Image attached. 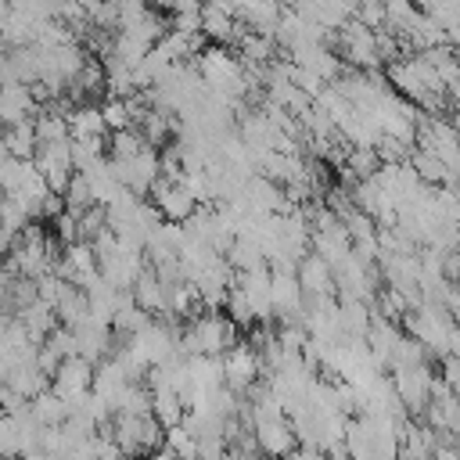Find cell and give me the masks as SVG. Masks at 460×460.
I'll use <instances>...</instances> for the list:
<instances>
[{
	"mask_svg": "<svg viewBox=\"0 0 460 460\" xmlns=\"http://www.w3.org/2000/svg\"><path fill=\"white\" fill-rule=\"evenodd\" d=\"M0 144H4V151L11 158H32L36 155V144H40L36 140V129H32V119H18V122L4 126Z\"/></svg>",
	"mask_w": 460,
	"mask_h": 460,
	"instance_id": "cell-22",
	"label": "cell"
},
{
	"mask_svg": "<svg viewBox=\"0 0 460 460\" xmlns=\"http://www.w3.org/2000/svg\"><path fill=\"white\" fill-rule=\"evenodd\" d=\"M29 223V208H25V201L18 198V194H11V190H0V226H7V230H22Z\"/></svg>",
	"mask_w": 460,
	"mask_h": 460,
	"instance_id": "cell-27",
	"label": "cell"
},
{
	"mask_svg": "<svg viewBox=\"0 0 460 460\" xmlns=\"http://www.w3.org/2000/svg\"><path fill=\"white\" fill-rule=\"evenodd\" d=\"M438 359H442V377H438V381H446L449 388H456V385H460V363H456V352L438 356Z\"/></svg>",
	"mask_w": 460,
	"mask_h": 460,
	"instance_id": "cell-32",
	"label": "cell"
},
{
	"mask_svg": "<svg viewBox=\"0 0 460 460\" xmlns=\"http://www.w3.org/2000/svg\"><path fill=\"white\" fill-rule=\"evenodd\" d=\"M219 367H223V385L234 388L237 395L248 392V385H255L262 377V359L252 349V341H234L230 349L219 352Z\"/></svg>",
	"mask_w": 460,
	"mask_h": 460,
	"instance_id": "cell-6",
	"label": "cell"
},
{
	"mask_svg": "<svg viewBox=\"0 0 460 460\" xmlns=\"http://www.w3.org/2000/svg\"><path fill=\"white\" fill-rule=\"evenodd\" d=\"M147 140L140 137L137 126H122V129H111V144H108V158H129L144 147Z\"/></svg>",
	"mask_w": 460,
	"mask_h": 460,
	"instance_id": "cell-26",
	"label": "cell"
},
{
	"mask_svg": "<svg viewBox=\"0 0 460 460\" xmlns=\"http://www.w3.org/2000/svg\"><path fill=\"white\" fill-rule=\"evenodd\" d=\"M413 172L420 176V183H442V187H456V169H449L435 151H424V147H410V158Z\"/></svg>",
	"mask_w": 460,
	"mask_h": 460,
	"instance_id": "cell-19",
	"label": "cell"
},
{
	"mask_svg": "<svg viewBox=\"0 0 460 460\" xmlns=\"http://www.w3.org/2000/svg\"><path fill=\"white\" fill-rule=\"evenodd\" d=\"M334 43L341 50V61L345 65H356V68H377L381 58H377V43H374V29H367L359 18H345L334 32Z\"/></svg>",
	"mask_w": 460,
	"mask_h": 460,
	"instance_id": "cell-4",
	"label": "cell"
},
{
	"mask_svg": "<svg viewBox=\"0 0 460 460\" xmlns=\"http://www.w3.org/2000/svg\"><path fill=\"white\" fill-rule=\"evenodd\" d=\"M241 29H244V25H241L230 11L216 7V4H201V36H205V40L226 47V43H237Z\"/></svg>",
	"mask_w": 460,
	"mask_h": 460,
	"instance_id": "cell-17",
	"label": "cell"
},
{
	"mask_svg": "<svg viewBox=\"0 0 460 460\" xmlns=\"http://www.w3.org/2000/svg\"><path fill=\"white\" fill-rule=\"evenodd\" d=\"M234 288L244 295V302L252 305L255 323H266L273 316L270 309V266H255V270H241L234 273Z\"/></svg>",
	"mask_w": 460,
	"mask_h": 460,
	"instance_id": "cell-11",
	"label": "cell"
},
{
	"mask_svg": "<svg viewBox=\"0 0 460 460\" xmlns=\"http://www.w3.org/2000/svg\"><path fill=\"white\" fill-rule=\"evenodd\" d=\"M302 302H305V295L298 288L295 270H270V309H273V316H280V320L298 316Z\"/></svg>",
	"mask_w": 460,
	"mask_h": 460,
	"instance_id": "cell-12",
	"label": "cell"
},
{
	"mask_svg": "<svg viewBox=\"0 0 460 460\" xmlns=\"http://www.w3.org/2000/svg\"><path fill=\"white\" fill-rule=\"evenodd\" d=\"M223 305H226V316H230L237 327H252V323H255V316H252V305L244 302V295H241L234 284L226 288V298H223Z\"/></svg>",
	"mask_w": 460,
	"mask_h": 460,
	"instance_id": "cell-29",
	"label": "cell"
},
{
	"mask_svg": "<svg viewBox=\"0 0 460 460\" xmlns=\"http://www.w3.org/2000/svg\"><path fill=\"white\" fill-rule=\"evenodd\" d=\"M288 61H295V65H302V68H309V72H316L323 83H331L338 72H341V58L334 54V47H327V43H298V47H291L288 50Z\"/></svg>",
	"mask_w": 460,
	"mask_h": 460,
	"instance_id": "cell-13",
	"label": "cell"
},
{
	"mask_svg": "<svg viewBox=\"0 0 460 460\" xmlns=\"http://www.w3.org/2000/svg\"><path fill=\"white\" fill-rule=\"evenodd\" d=\"M295 277H298V288H302L305 298H313V295H334V273H331V266L316 252H305L295 262Z\"/></svg>",
	"mask_w": 460,
	"mask_h": 460,
	"instance_id": "cell-15",
	"label": "cell"
},
{
	"mask_svg": "<svg viewBox=\"0 0 460 460\" xmlns=\"http://www.w3.org/2000/svg\"><path fill=\"white\" fill-rule=\"evenodd\" d=\"M54 237H58L61 244H68V241H75V237H79V219H75V212L61 208V212L54 216Z\"/></svg>",
	"mask_w": 460,
	"mask_h": 460,
	"instance_id": "cell-30",
	"label": "cell"
},
{
	"mask_svg": "<svg viewBox=\"0 0 460 460\" xmlns=\"http://www.w3.org/2000/svg\"><path fill=\"white\" fill-rule=\"evenodd\" d=\"M431 381H435V374H431L428 359H424V363H413V367L392 370V392H395L399 406H402L410 417H417V413L424 410V402H428V395H431Z\"/></svg>",
	"mask_w": 460,
	"mask_h": 460,
	"instance_id": "cell-7",
	"label": "cell"
},
{
	"mask_svg": "<svg viewBox=\"0 0 460 460\" xmlns=\"http://www.w3.org/2000/svg\"><path fill=\"white\" fill-rule=\"evenodd\" d=\"M11 316H14V320L25 327V334H29L36 345H40V341H43V334H47V331L58 323L54 305H50V302H43V298H32L29 305H22V309H18V313H11Z\"/></svg>",
	"mask_w": 460,
	"mask_h": 460,
	"instance_id": "cell-21",
	"label": "cell"
},
{
	"mask_svg": "<svg viewBox=\"0 0 460 460\" xmlns=\"http://www.w3.org/2000/svg\"><path fill=\"white\" fill-rule=\"evenodd\" d=\"M32 162H36V169L43 172V180H47V187L54 194H61L65 183H68V176L75 172L72 169V155H68V137L65 140H43V144H36Z\"/></svg>",
	"mask_w": 460,
	"mask_h": 460,
	"instance_id": "cell-9",
	"label": "cell"
},
{
	"mask_svg": "<svg viewBox=\"0 0 460 460\" xmlns=\"http://www.w3.org/2000/svg\"><path fill=\"white\" fill-rule=\"evenodd\" d=\"M252 438H255L259 453H273V456L291 453V446H295V431H291L288 413H284V417H262V420H252Z\"/></svg>",
	"mask_w": 460,
	"mask_h": 460,
	"instance_id": "cell-14",
	"label": "cell"
},
{
	"mask_svg": "<svg viewBox=\"0 0 460 460\" xmlns=\"http://www.w3.org/2000/svg\"><path fill=\"white\" fill-rule=\"evenodd\" d=\"M11 79H14V75H11V61H7V47L0 43V86H4V83H11ZM14 83H18V79H14Z\"/></svg>",
	"mask_w": 460,
	"mask_h": 460,
	"instance_id": "cell-33",
	"label": "cell"
},
{
	"mask_svg": "<svg viewBox=\"0 0 460 460\" xmlns=\"http://www.w3.org/2000/svg\"><path fill=\"white\" fill-rule=\"evenodd\" d=\"M65 119H68V137H72V140H90V137H104V133H108L101 108H97V104H90V101L75 104Z\"/></svg>",
	"mask_w": 460,
	"mask_h": 460,
	"instance_id": "cell-20",
	"label": "cell"
},
{
	"mask_svg": "<svg viewBox=\"0 0 460 460\" xmlns=\"http://www.w3.org/2000/svg\"><path fill=\"white\" fill-rule=\"evenodd\" d=\"M237 341V323L230 316H223L219 309H198L183 327H180V338H176V349L183 356H198V352H208V356H219L223 349H230Z\"/></svg>",
	"mask_w": 460,
	"mask_h": 460,
	"instance_id": "cell-2",
	"label": "cell"
},
{
	"mask_svg": "<svg viewBox=\"0 0 460 460\" xmlns=\"http://www.w3.org/2000/svg\"><path fill=\"white\" fill-rule=\"evenodd\" d=\"M165 291H169V284H165L151 266H144V270L133 277V284H129L133 302H137L144 313H151V316L165 313Z\"/></svg>",
	"mask_w": 460,
	"mask_h": 460,
	"instance_id": "cell-16",
	"label": "cell"
},
{
	"mask_svg": "<svg viewBox=\"0 0 460 460\" xmlns=\"http://www.w3.org/2000/svg\"><path fill=\"white\" fill-rule=\"evenodd\" d=\"M29 413L47 428V424H61L65 417H68V402L58 395V392H50V385L43 388V392H36L32 399H29Z\"/></svg>",
	"mask_w": 460,
	"mask_h": 460,
	"instance_id": "cell-23",
	"label": "cell"
},
{
	"mask_svg": "<svg viewBox=\"0 0 460 460\" xmlns=\"http://www.w3.org/2000/svg\"><path fill=\"white\" fill-rule=\"evenodd\" d=\"M201 4H205V0H169L172 11H201Z\"/></svg>",
	"mask_w": 460,
	"mask_h": 460,
	"instance_id": "cell-34",
	"label": "cell"
},
{
	"mask_svg": "<svg viewBox=\"0 0 460 460\" xmlns=\"http://www.w3.org/2000/svg\"><path fill=\"white\" fill-rule=\"evenodd\" d=\"M388 86L399 97H406L410 104H417L424 111H435V115H446L449 104L456 101V97L446 93V86L438 83L435 68L417 50H406V54H399V58L388 61Z\"/></svg>",
	"mask_w": 460,
	"mask_h": 460,
	"instance_id": "cell-1",
	"label": "cell"
},
{
	"mask_svg": "<svg viewBox=\"0 0 460 460\" xmlns=\"http://www.w3.org/2000/svg\"><path fill=\"white\" fill-rule=\"evenodd\" d=\"M36 115V101L29 93V83H4L0 86V126H11L18 119H32Z\"/></svg>",
	"mask_w": 460,
	"mask_h": 460,
	"instance_id": "cell-18",
	"label": "cell"
},
{
	"mask_svg": "<svg viewBox=\"0 0 460 460\" xmlns=\"http://www.w3.org/2000/svg\"><path fill=\"white\" fill-rule=\"evenodd\" d=\"M108 165H111V176L126 187V190H133V194H147L151 190V183L158 180V147H151V144H144L137 155H129V158H108Z\"/></svg>",
	"mask_w": 460,
	"mask_h": 460,
	"instance_id": "cell-5",
	"label": "cell"
},
{
	"mask_svg": "<svg viewBox=\"0 0 460 460\" xmlns=\"http://www.w3.org/2000/svg\"><path fill=\"white\" fill-rule=\"evenodd\" d=\"M431 352L413 338V334H402L399 331V338H395V345H392V352H388V367L385 370H399V367H413V363H424Z\"/></svg>",
	"mask_w": 460,
	"mask_h": 460,
	"instance_id": "cell-25",
	"label": "cell"
},
{
	"mask_svg": "<svg viewBox=\"0 0 460 460\" xmlns=\"http://www.w3.org/2000/svg\"><path fill=\"white\" fill-rule=\"evenodd\" d=\"M169 29H176V32H201V11H172Z\"/></svg>",
	"mask_w": 460,
	"mask_h": 460,
	"instance_id": "cell-31",
	"label": "cell"
},
{
	"mask_svg": "<svg viewBox=\"0 0 460 460\" xmlns=\"http://www.w3.org/2000/svg\"><path fill=\"white\" fill-rule=\"evenodd\" d=\"M151 413H155V420L162 428L180 424V417H183V395L172 392V388H151Z\"/></svg>",
	"mask_w": 460,
	"mask_h": 460,
	"instance_id": "cell-24",
	"label": "cell"
},
{
	"mask_svg": "<svg viewBox=\"0 0 460 460\" xmlns=\"http://www.w3.org/2000/svg\"><path fill=\"white\" fill-rule=\"evenodd\" d=\"M147 194H151V205L158 208V216L169 219V223H183V219L194 212V205H198V201L180 187V180H169V176H162V172H158V180L151 183Z\"/></svg>",
	"mask_w": 460,
	"mask_h": 460,
	"instance_id": "cell-10",
	"label": "cell"
},
{
	"mask_svg": "<svg viewBox=\"0 0 460 460\" xmlns=\"http://www.w3.org/2000/svg\"><path fill=\"white\" fill-rule=\"evenodd\" d=\"M111 438L119 442L122 453L137 456V453H155L162 446V424L155 420V413H111Z\"/></svg>",
	"mask_w": 460,
	"mask_h": 460,
	"instance_id": "cell-3",
	"label": "cell"
},
{
	"mask_svg": "<svg viewBox=\"0 0 460 460\" xmlns=\"http://www.w3.org/2000/svg\"><path fill=\"white\" fill-rule=\"evenodd\" d=\"M90 377H93V363H90V359H83L79 352L61 356L58 367H54V374H50V392H58V395L72 406V402L90 388Z\"/></svg>",
	"mask_w": 460,
	"mask_h": 460,
	"instance_id": "cell-8",
	"label": "cell"
},
{
	"mask_svg": "<svg viewBox=\"0 0 460 460\" xmlns=\"http://www.w3.org/2000/svg\"><path fill=\"white\" fill-rule=\"evenodd\" d=\"M101 115H104V126H108V129L133 126V108H129V97H108V101L101 104Z\"/></svg>",
	"mask_w": 460,
	"mask_h": 460,
	"instance_id": "cell-28",
	"label": "cell"
}]
</instances>
